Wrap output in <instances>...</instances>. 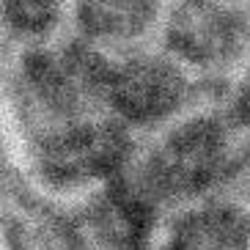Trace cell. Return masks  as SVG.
<instances>
[{
    "label": "cell",
    "mask_w": 250,
    "mask_h": 250,
    "mask_svg": "<svg viewBox=\"0 0 250 250\" xmlns=\"http://www.w3.org/2000/svg\"><path fill=\"white\" fill-rule=\"evenodd\" d=\"M110 61L113 55L74 33L14 50L6 102L17 140L107 113Z\"/></svg>",
    "instance_id": "7a4b0ae2"
},
{
    "label": "cell",
    "mask_w": 250,
    "mask_h": 250,
    "mask_svg": "<svg viewBox=\"0 0 250 250\" xmlns=\"http://www.w3.org/2000/svg\"><path fill=\"white\" fill-rule=\"evenodd\" d=\"M157 250H250V201L223 190L170 212Z\"/></svg>",
    "instance_id": "52a82bcc"
},
{
    "label": "cell",
    "mask_w": 250,
    "mask_h": 250,
    "mask_svg": "<svg viewBox=\"0 0 250 250\" xmlns=\"http://www.w3.org/2000/svg\"><path fill=\"white\" fill-rule=\"evenodd\" d=\"M157 44L212 94L250 63V17L242 0H170Z\"/></svg>",
    "instance_id": "277c9868"
},
{
    "label": "cell",
    "mask_w": 250,
    "mask_h": 250,
    "mask_svg": "<svg viewBox=\"0 0 250 250\" xmlns=\"http://www.w3.org/2000/svg\"><path fill=\"white\" fill-rule=\"evenodd\" d=\"M132 135L110 113L77 124L20 138L25 182L52 198H83L126 170L138 148Z\"/></svg>",
    "instance_id": "3957f363"
},
{
    "label": "cell",
    "mask_w": 250,
    "mask_h": 250,
    "mask_svg": "<svg viewBox=\"0 0 250 250\" xmlns=\"http://www.w3.org/2000/svg\"><path fill=\"white\" fill-rule=\"evenodd\" d=\"M212 96L220 94H212L157 42L113 55L110 61L107 113L138 138L168 126Z\"/></svg>",
    "instance_id": "5b68a950"
},
{
    "label": "cell",
    "mask_w": 250,
    "mask_h": 250,
    "mask_svg": "<svg viewBox=\"0 0 250 250\" xmlns=\"http://www.w3.org/2000/svg\"><path fill=\"white\" fill-rule=\"evenodd\" d=\"M77 220L91 250H157L154 236L162 214L118 176L83 195Z\"/></svg>",
    "instance_id": "8992f818"
},
{
    "label": "cell",
    "mask_w": 250,
    "mask_h": 250,
    "mask_svg": "<svg viewBox=\"0 0 250 250\" xmlns=\"http://www.w3.org/2000/svg\"><path fill=\"white\" fill-rule=\"evenodd\" d=\"M234 192H239L242 198L250 201V148H248V157H245L242 162V168H239V176H236L234 187H231Z\"/></svg>",
    "instance_id": "8fae6325"
},
{
    "label": "cell",
    "mask_w": 250,
    "mask_h": 250,
    "mask_svg": "<svg viewBox=\"0 0 250 250\" xmlns=\"http://www.w3.org/2000/svg\"><path fill=\"white\" fill-rule=\"evenodd\" d=\"M3 33L14 50L50 44L63 36L72 0H0Z\"/></svg>",
    "instance_id": "9c48e42d"
},
{
    "label": "cell",
    "mask_w": 250,
    "mask_h": 250,
    "mask_svg": "<svg viewBox=\"0 0 250 250\" xmlns=\"http://www.w3.org/2000/svg\"><path fill=\"white\" fill-rule=\"evenodd\" d=\"M220 104L228 113L231 124L236 126V132L250 146V63L228 80V85L220 94Z\"/></svg>",
    "instance_id": "30bf717a"
},
{
    "label": "cell",
    "mask_w": 250,
    "mask_h": 250,
    "mask_svg": "<svg viewBox=\"0 0 250 250\" xmlns=\"http://www.w3.org/2000/svg\"><path fill=\"white\" fill-rule=\"evenodd\" d=\"M248 148L220 96H212L140 138L121 179L165 217L192 201L231 190Z\"/></svg>",
    "instance_id": "6da1fadb"
},
{
    "label": "cell",
    "mask_w": 250,
    "mask_h": 250,
    "mask_svg": "<svg viewBox=\"0 0 250 250\" xmlns=\"http://www.w3.org/2000/svg\"><path fill=\"white\" fill-rule=\"evenodd\" d=\"M170 0H72L69 33L107 55L154 44Z\"/></svg>",
    "instance_id": "ba28073f"
},
{
    "label": "cell",
    "mask_w": 250,
    "mask_h": 250,
    "mask_svg": "<svg viewBox=\"0 0 250 250\" xmlns=\"http://www.w3.org/2000/svg\"><path fill=\"white\" fill-rule=\"evenodd\" d=\"M242 6H245V11H248V17H250V0H242Z\"/></svg>",
    "instance_id": "7c38bea8"
}]
</instances>
